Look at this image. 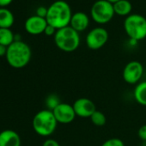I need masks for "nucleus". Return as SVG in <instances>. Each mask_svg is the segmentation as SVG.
Returning a JSON list of instances; mask_svg holds the SVG:
<instances>
[{"instance_id":"nucleus-1","label":"nucleus","mask_w":146,"mask_h":146,"mask_svg":"<svg viewBox=\"0 0 146 146\" xmlns=\"http://www.w3.org/2000/svg\"><path fill=\"white\" fill-rule=\"evenodd\" d=\"M71 17L72 12L70 5L63 0H57L47 8L46 20L48 25L58 30L70 26Z\"/></svg>"},{"instance_id":"nucleus-2","label":"nucleus","mask_w":146,"mask_h":146,"mask_svg":"<svg viewBox=\"0 0 146 146\" xmlns=\"http://www.w3.org/2000/svg\"><path fill=\"white\" fill-rule=\"evenodd\" d=\"M6 60L8 64L16 69H22L29 64L32 57V51L30 46L23 42L14 41L7 47Z\"/></svg>"},{"instance_id":"nucleus-3","label":"nucleus","mask_w":146,"mask_h":146,"mask_svg":"<svg viewBox=\"0 0 146 146\" xmlns=\"http://www.w3.org/2000/svg\"><path fill=\"white\" fill-rule=\"evenodd\" d=\"M58 121L52 113L48 109L39 111L33 118V129L38 135L41 137H50L57 129Z\"/></svg>"},{"instance_id":"nucleus-4","label":"nucleus","mask_w":146,"mask_h":146,"mask_svg":"<svg viewBox=\"0 0 146 146\" xmlns=\"http://www.w3.org/2000/svg\"><path fill=\"white\" fill-rule=\"evenodd\" d=\"M54 42L59 50L64 52H72L80 46V35L71 27L68 26L57 30L54 35Z\"/></svg>"},{"instance_id":"nucleus-5","label":"nucleus","mask_w":146,"mask_h":146,"mask_svg":"<svg viewBox=\"0 0 146 146\" xmlns=\"http://www.w3.org/2000/svg\"><path fill=\"white\" fill-rule=\"evenodd\" d=\"M124 29L129 40H143L146 38V18L142 15L131 14L124 20Z\"/></svg>"},{"instance_id":"nucleus-6","label":"nucleus","mask_w":146,"mask_h":146,"mask_svg":"<svg viewBox=\"0 0 146 146\" xmlns=\"http://www.w3.org/2000/svg\"><path fill=\"white\" fill-rule=\"evenodd\" d=\"M115 15L113 4L107 0H97L90 10V16L93 21L98 24L108 23Z\"/></svg>"},{"instance_id":"nucleus-7","label":"nucleus","mask_w":146,"mask_h":146,"mask_svg":"<svg viewBox=\"0 0 146 146\" xmlns=\"http://www.w3.org/2000/svg\"><path fill=\"white\" fill-rule=\"evenodd\" d=\"M143 72L144 69L142 63L137 60H131L125 65L122 77L126 84L137 85L139 82H141Z\"/></svg>"},{"instance_id":"nucleus-8","label":"nucleus","mask_w":146,"mask_h":146,"mask_svg":"<svg viewBox=\"0 0 146 146\" xmlns=\"http://www.w3.org/2000/svg\"><path fill=\"white\" fill-rule=\"evenodd\" d=\"M108 32L102 27H96L91 29L86 35L85 43L90 50H99L103 47L108 40Z\"/></svg>"},{"instance_id":"nucleus-9","label":"nucleus","mask_w":146,"mask_h":146,"mask_svg":"<svg viewBox=\"0 0 146 146\" xmlns=\"http://www.w3.org/2000/svg\"><path fill=\"white\" fill-rule=\"evenodd\" d=\"M52 113L58 121V123L67 125L71 123L77 117L72 105H70L65 102H61Z\"/></svg>"},{"instance_id":"nucleus-10","label":"nucleus","mask_w":146,"mask_h":146,"mask_svg":"<svg viewBox=\"0 0 146 146\" xmlns=\"http://www.w3.org/2000/svg\"><path fill=\"white\" fill-rule=\"evenodd\" d=\"M72 106L76 115L80 118H90L97 110L96 104L90 99L86 97H80L77 99Z\"/></svg>"},{"instance_id":"nucleus-11","label":"nucleus","mask_w":146,"mask_h":146,"mask_svg":"<svg viewBox=\"0 0 146 146\" xmlns=\"http://www.w3.org/2000/svg\"><path fill=\"white\" fill-rule=\"evenodd\" d=\"M47 22L46 18L40 17L36 15L29 17L24 24L25 30L32 35H38L40 34H43L46 26Z\"/></svg>"},{"instance_id":"nucleus-12","label":"nucleus","mask_w":146,"mask_h":146,"mask_svg":"<svg viewBox=\"0 0 146 146\" xmlns=\"http://www.w3.org/2000/svg\"><path fill=\"white\" fill-rule=\"evenodd\" d=\"M89 25H90V17L86 13L78 11L72 14L70 23V27H71L74 30H76L78 33L84 32L88 29Z\"/></svg>"},{"instance_id":"nucleus-13","label":"nucleus","mask_w":146,"mask_h":146,"mask_svg":"<svg viewBox=\"0 0 146 146\" xmlns=\"http://www.w3.org/2000/svg\"><path fill=\"white\" fill-rule=\"evenodd\" d=\"M19 134L13 130H4L0 132V146H21Z\"/></svg>"},{"instance_id":"nucleus-14","label":"nucleus","mask_w":146,"mask_h":146,"mask_svg":"<svg viewBox=\"0 0 146 146\" xmlns=\"http://www.w3.org/2000/svg\"><path fill=\"white\" fill-rule=\"evenodd\" d=\"M113 5L114 13L119 17H126L131 15V12L132 11V5L128 0H119Z\"/></svg>"},{"instance_id":"nucleus-15","label":"nucleus","mask_w":146,"mask_h":146,"mask_svg":"<svg viewBox=\"0 0 146 146\" xmlns=\"http://www.w3.org/2000/svg\"><path fill=\"white\" fill-rule=\"evenodd\" d=\"M15 22L14 15L6 8H0V29H11Z\"/></svg>"},{"instance_id":"nucleus-16","label":"nucleus","mask_w":146,"mask_h":146,"mask_svg":"<svg viewBox=\"0 0 146 146\" xmlns=\"http://www.w3.org/2000/svg\"><path fill=\"white\" fill-rule=\"evenodd\" d=\"M135 101L141 106L146 107V81L139 82L133 91Z\"/></svg>"},{"instance_id":"nucleus-17","label":"nucleus","mask_w":146,"mask_h":146,"mask_svg":"<svg viewBox=\"0 0 146 146\" xmlns=\"http://www.w3.org/2000/svg\"><path fill=\"white\" fill-rule=\"evenodd\" d=\"M15 41V35L11 29H0V45L11 46Z\"/></svg>"},{"instance_id":"nucleus-18","label":"nucleus","mask_w":146,"mask_h":146,"mask_svg":"<svg viewBox=\"0 0 146 146\" xmlns=\"http://www.w3.org/2000/svg\"><path fill=\"white\" fill-rule=\"evenodd\" d=\"M90 120L93 123V125H95L96 126L101 127V126H103L106 124L107 118H106V115L102 112L96 110L92 114V116L90 117Z\"/></svg>"},{"instance_id":"nucleus-19","label":"nucleus","mask_w":146,"mask_h":146,"mask_svg":"<svg viewBox=\"0 0 146 146\" xmlns=\"http://www.w3.org/2000/svg\"><path fill=\"white\" fill-rule=\"evenodd\" d=\"M60 100L58 97V96L52 94L49 95L46 98V109L48 110H54L59 104H60Z\"/></svg>"},{"instance_id":"nucleus-20","label":"nucleus","mask_w":146,"mask_h":146,"mask_svg":"<svg viewBox=\"0 0 146 146\" xmlns=\"http://www.w3.org/2000/svg\"><path fill=\"white\" fill-rule=\"evenodd\" d=\"M101 146H125L124 142L118 137H111L104 141Z\"/></svg>"},{"instance_id":"nucleus-21","label":"nucleus","mask_w":146,"mask_h":146,"mask_svg":"<svg viewBox=\"0 0 146 146\" xmlns=\"http://www.w3.org/2000/svg\"><path fill=\"white\" fill-rule=\"evenodd\" d=\"M137 136L142 140V142L146 141V125H143L139 127L137 131Z\"/></svg>"},{"instance_id":"nucleus-22","label":"nucleus","mask_w":146,"mask_h":146,"mask_svg":"<svg viewBox=\"0 0 146 146\" xmlns=\"http://www.w3.org/2000/svg\"><path fill=\"white\" fill-rule=\"evenodd\" d=\"M36 16L42 17V18H46V15H47V8L44 7V6H40L37 8L36 10Z\"/></svg>"},{"instance_id":"nucleus-23","label":"nucleus","mask_w":146,"mask_h":146,"mask_svg":"<svg viewBox=\"0 0 146 146\" xmlns=\"http://www.w3.org/2000/svg\"><path fill=\"white\" fill-rule=\"evenodd\" d=\"M42 146H60V144H59L58 142L56 141L55 139L47 138V139H46V140L43 142Z\"/></svg>"},{"instance_id":"nucleus-24","label":"nucleus","mask_w":146,"mask_h":146,"mask_svg":"<svg viewBox=\"0 0 146 146\" xmlns=\"http://www.w3.org/2000/svg\"><path fill=\"white\" fill-rule=\"evenodd\" d=\"M56 32H57V29L55 28H53L51 25H47L46 29H45V31H44V34L46 35H47V36H52V35L54 36Z\"/></svg>"},{"instance_id":"nucleus-25","label":"nucleus","mask_w":146,"mask_h":146,"mask_svg":"<svg viewBox=\"0 0 146 146\" xmlns=\"http://www.w3.org/2000/svg\"><path fill=\"white\" fill-rule=\"evenodd\" d=\"M13 2V0H0V8H6Z\"/></svg>"},{"instance_id":"nucleus-26","label":"nucleus","mask_w":146,"mask_h":146,"mask_svg":"<svg viewBox=\"0 0 146 146\" xmlns=\"http://www.w3.org/2000/svg\"><path fill=\"white\" fill-rule=\"evenodd\" d=\"M7 52V46H5L3 45H0V57L5 56Z\"/></svg>"},{"instance_id":"nucleus-27","label":"nucleus","mask_w":146,"mask_h":146,"mask_svg":"<svg viewBox=\"0 0 146 146\" xmlns=\"http://www.w3.org/2000/svg\"><path fill=\"white\" fill-rule=\"evenodd\" d=\"M107 1L113 5V4H115V3H117L118 1H119V0H107Z\"/></svg>"},{"instance_id":"nucleus-28","label":"nucleus","mask_w":146,"mask_h":146,"mask_svg":"<svg viewBox=\"0 0 146 146\" xmlns=\"http://www.w3.org/2000/svg\"><path fill=\"white\" fill-rule=\"evenodd\" d=\"M141 146H146V141H145V142H143Z\"/></svg>"}]
</instances>
